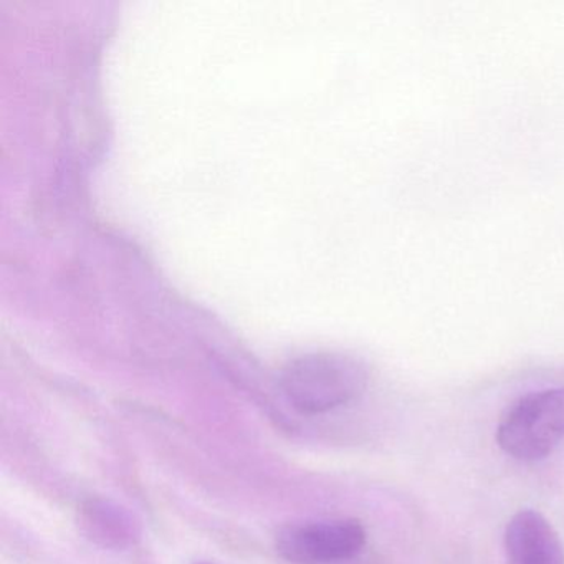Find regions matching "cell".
<instances>
[{"label": "cell", "mask_w": 564, "mask_h": 564, "mask_svg": "<svg viewBox=\"0 0 564 564\" xmlns=\"http://www.w3.org/2000/svg\"><path fill=\"white\" fill-rule=\"evenodd\" d=\"M564 438V388L531 392L498 424V445L518 460H540Z\"/></svg>", "instance_id": "obj_2"}, {"label": "cell", "mask_w": 564, "mask_h": 564, "mask_svg": "<svg viewBox=\"0 0 564 564\" xmlns=\"http://www.w3.org/2000/svg\"><path fill=\"white\" fill-rule=\"evenodd\" d=\"M197 564H209V563H197Z\"/></svg>", "instance_id": "obj_5"}, {"label": "cell", "mask_w": 564, "mask_h": 564, "mask_svg": "<svg viewBox=\"0 0 564 564\" xmlns=\"http://www.w3.org/2000/svg\"><path fill=\"white\" fill-rule=\"evenodd\" d=\"M368 382V372L358 359L345 355H313L289 366L283 391L296 411L325 414L355 401Z\"/></svg>", "instance_id": "obj_1"}, {"label": "cell", "mask_w": 564, "mask_h": 564, "mask_svg": "<svg viewBox=\"0 0 564 564\" xmlns=\"http://www.w3.org/2000/svg\"><path fill=\"white\" fill-rule=\"evenodd\" d=\"M508 564H564V546L550 521L533 510L514 514L505 531Z\"/></svg>", "instance_id": "obj_4"}, {"label": "cell", "mask_w": 564, "mask_h": 564, "mask_svg": "<svg viewBox=\"0 0 564 564\" xmlns=\"http://www.w3.org/2000/svg\"><path fill=\"white\" fill-rule=\"evenodd\" d=\"M366 543L358 521L289 524L276 534V551L293 564H333L351 560Z\"/></svg>", "instance_id": "obj_3"}]
</instances>
